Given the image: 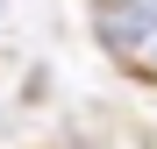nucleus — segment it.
Instances as JSON below:
<instances>
[{
  "label": "nucleus",
  "instance_id": "nucleus-1",
  "mask_svg": "<svg viewBox=\"0 0 157 149\" xmlns=\"http://www.w3.org/2000/svg\"><path fill=\"white\" fill-rule=\"evenodd\" d=\"M93 36L128 78L157 85V0H93Z\"/></svg>",
  "mask_w": 157,
  "mask_h": 149
}]
</instances>
